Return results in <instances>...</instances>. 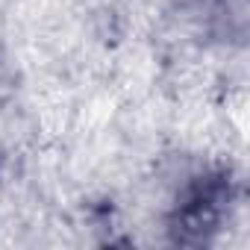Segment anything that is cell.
I'll list each match as a JSON object with an SVG mask.
<instances>
[{"instance_id": "cell-1", "label": "cell", "mask_w": 250, "mask_h": 250, "mask_svg": "<svg viewBox=\"0 0 250 250\" xmlns=\"http://www.w3.org/2000/svg\"><path fill=\"white\" fill-rule=\"evenodd\" d=\"M229 203V183L221 177H206L188 188L183 203L174 215V235L183 244H200L209 241V235L218 229L224 209Z\"/></svg>"}]
</instances>
